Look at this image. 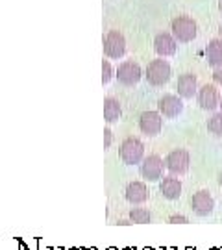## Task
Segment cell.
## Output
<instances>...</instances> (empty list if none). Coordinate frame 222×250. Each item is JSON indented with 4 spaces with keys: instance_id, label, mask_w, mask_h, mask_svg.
<instances>
[{
    "instance_id": "cell-1",
    "label": "cell",
    "mask_w": 222,
    "mask_h": 250,
    "mask_svg": "<svg viewBox=\"0 0 222 250\" xmlns=\"http://www.w3.org/2000/svg\"><path fill=\"white\" fill-rule=\"evenodd\" d=\"M119 154H121V160L124 161L126 165H137L144 158V143L139 137L130 135L122 141L121 148H119Z\"/></svg>"
},
{
    "instance_id": "cell-2",
    "label": "cell",
    "mask_w": 222,
    "mask_h": 250,
    "mask_svg": "<svg viewBox=\"0 0 222 250\" xmlns=\"http://www.w3.org/2000/svg\"><path fill=\"white\" fill-rule=\"evenodd\" d=\"M170 30H172L174 39L180 43H189L198 34V26H196L195 19H191L189 15H180V17L174 19Z\"/></svg>"
},
{
    "instance_id": "cell-3",
    "label": "cell",
    "mask_w": 222,
    "mask_h": 250,
    "mask_svg": "<svg viewBox=\"0 0 222 250\" xmlns=\"http://www.w3.org/2000/svg\"><path fill=\"white\" fill-rule=\"evenodd\" d=\"M146 80L150 85L161 87L170 80L172 76V69H170V63L167 60H152L146 67Z\"/></svg>"
},
{
    "instance_id": "cell-4",
    "label": "cell",
    "mask_w": 222,
    "mask_h": 250,
    "mask_svg": "<svg viewBox=\"0 0 222 250\" xmlns=\"http://www.w3.org/2000/svg\"><path fill=\"white\" fill-rule=\"evenodd\" d=\"M191 165V156L185 148H176L169 152V156L165 158V169L169 170L172 176H183Z\"/></svg>"
},
{
    "instance_id": "cell-5",
    "label": "cell",
    "mask_w": 222,
    "mask_h": 250,
    "mask_svg": "<svg viewBox=\"0 0 222 250\" xmlns=\"http://www.w3.org/2000/svg\"><path fill=\"white\" fill-rule=\"evenodd\" d=\"M104 54L111 60H119L126 54V39L119 30H109L102 39Z\"/></svg>"
},
{
    "instance_id": "cell-6",
    "label": "cell",
    "mask_w": 222,
    "mask_h": 250,
    "mask_svg": "<svg viewBox=\"0 0 222 250\" xmlns=\"http://www.w3.org/2000/svg\"><path fill=\"white\" fill-rule=\"evenodd\" d=\"M115 76L122 85L132 87V85H137V83H139V80H141V76H142V71L137 62L126 60V62H122L121 65H119Z\"/></svg>"
},
{
    "instance_id": "cell-7",
    "label": "cell",
    "mask_w": 222,
    "mask_h": 250,
    "mask_svg": "<svg viewBox=\"0 0 222 250\" xmlns=\"http://www.w3.org/2000/svg\"><path fill=\"white\" fill-rule=\"evenodd\" d=\"M163 169H165V161L158 154H148L146 158H142L141 176L146 182H158L163 176Z\"/></svg>"
},
{
    "instance_id": "cell-8",
    "label": "cell",
    "mask_w": 222,
    "mask_h": 250,
    "mask_svg": "<svg viewBox=\"0 0 222 250\" xmlns=\"http://www.w3.org/2000/svg\"><path fill=\"white\" fill-rule=\"evenodd\" d=\"M196 100H198V106L202 109L215 111L221 104V93H219L215 83H205V85H202L200 89L196 91Z\"/></svg>"
},
{
    "instance_id": "cell-9",
    "label": "cell",
    "mask_w": 222,
    "mask_h": 250,
    "mask_svg": "<svg viewBox=\"0 0 222 250\" xmlns=\"http://www.w3.org/2000/svg\"><path fill=\"white\" fill-rule=\"evenodd\" d=\"M191 209H193V213L198 215V217H207V215L213 213L215 200H213V197H211V193L205 191V189L196 191L195 195L191 197Z\"/></svg>"
},
{
    "instance_id": "cell-10",
    "label": "cell",
    "mask_w": 222,
    "mask_h": 250,
    "mask_svg": "<svg viewBox=\"0 0 222 250\" xmlns=\"http://www.w3.org/2000/svg\"><path fill=\"white\" fill-rule=\"evenodd\" d=\"M139 128L144 135L156 137L163 128V115L160 111H144V113H141V119H139Z\"/></svg>"
},
{
    "instance_id": "cell-11",
    "label": "cell",
    "mask_w": 222,
    "mask_h": 250,
    "mask_svg": "<svg viewBox=\"0 0 222 250\" xmlns=\"http://www.w3.org/2000/svg\"><path fill=\"white\" fill-rule=\"evenodd\" d=\"M158 109L163 117L167 119H174L178 117L182 111H183V102L178 95H163L160 100H158Z\"/></svg>"
},
{
    "instance_id": "cell-12",
    "label": "cell",
    "mask_w": 222,
    "mask_h": 250,
    "mask_svg": "<svg viewBox=\"0 0 222 250\" xmlns=\"http://www.w3.org/2000/svg\"><path fill=\"white\" fill-rule=\"evenodd\" d=\"M154 50L158 52V56L167 58V56H174L178 50V41L174 39L172 34L169 32H161L154 39Z\"/></svg>"
},
{
    "instance_id": "cell-13",
    "label": "cell",
    "mask_w": 222,
    "mask_h": 250,
    "mask_svg": "<svg viewBox=\"0 0 222 250\" xmlns=\"http://www.w3.org/2000/svg\"><path fill=\"white\" fill-rule=\"evenodd\" d=\"M198 82H196V74L193 72H185L178 78L176 89H178V97L180 99H193L198 91Z\"/></svg>"
},
{
    "instance_id": "cell-14",
    "label": "cell",
    "mask_w": 222,
    "mask_h": 250,
    "mask_svg": "<svg viewBox=\"0 0 222 250\" xmlns=\"http://www.w3.org/2000/svg\"><path fill=\"white\" fill-rule=\"evenodd\" d=\"M148 188L144 182H130L126 188V200L130 204H144L148 200Z\"/></svg>"
},
{
    "instance_id": "cell-15",
    "label": "cell",
    "mask_w": 222,
    "mask_h": 250,
    "mask_svg": "<svg viewBox=\"0 0 222 250\" xmlns=\"http://www.w3.org/2000/svg\"><path fill=\"white\" fill-rule=\"evenodd\" d=\"M160 191L167 200H178L180 195H182V182H180V178L172 176V174L165 176L160 184Z\"/></svg>"
},
{
    "instance_id": "cell-16",
    "label": "cell",
    "mask_w": 222,
    "mask_h": 250,
    "mask_svg": "<svg viewBox=\"0 0 222 250\" xmlns=\"http://www.w3.org/2000/svg\"><path fill=\"white\" fill-rule=\"evenodd\" d=\"M122 115V107L119 104V100L113 97H106L104 99V119H106L107 125H113L117 123Z\"/></svg>"
},
{
    "instance_id": "cell-17",
    "label": "cell",
    "mask_w": 222,
    "mask_h": 250,
    "mask_svg": "<svg viewBox=\"0 0 222 250\" xmlns=\"http://www.w3.org/2000/svg\"><path fill=\"white\" fill-rule=\"evenodd\" d=\"M205 54H207V63L213 69L222 65V39H211L205 48Z\"/></svg>"
},
{
    "instance_id": "cell-18",
    "label": "cell",
    "mask_w": 222,
    "mask_h": 250,
    "mask_svg": "<svg viewBox=\"0 0 222 250\" xmlns=\"http://www.w3.org/2000/svg\"><path fill=\"white\" fill-rule=\"evenodd\" d=\"M150 219H152V215L146 208H132V211H130V221H132V223L148 224Z\"/></svg>"
},
{
    "instance_id": "cell-19",
    "label": "cell",
    "mask_w": 222,
    "mask_h": 250,
    "mask_svg": "<svg viewBox=\"0 0 222 250\" xmlns=\"http://www.w3.org/2000/svg\"><path fill=\"white\" fill-rule=\"evenodd\" d=\"M207 130L217 137H222V111L211 115V119L207 121Z\"/></svg>"
},
{
    "instance_id": "cell-20",
    "label": "cell",
    "mask_w": 222,
    "mask_h": 250,
    "mask_svg": "<svg viewBox=\"0 0 222 250\" xmlns=\"http://www.w3.org/2000/svg\"><path fill=\"white\" fill-rule=\"evenodd\" d=\"M113 78V67L107 60H102V83H109Z\"/></svg>"
},
{
    "instance_id": "cell-21",
    "label": "cell",
    "mask_w": 222,
    "mask_h": 250,
    "mask_svg": "<svg viewBox=\"0 0 222 250\" xmlns=\"http://www.w3.org/2000/svg\"><path fill=\"white\" fill-rule=\"evenodd\" d=\"M169 223H172V224H185V223H189V219H187L185 215H170Z\"/></svg>"
},
{
    "instance_id": "cell-22",
    "label": "cell",
    "mask_w": 222,
    "mask_h": 250,
    "mask_svg": "<svg viewBox=\"0 0 222 250\" xmlns=\"http://www.w3.org/2000/svg\"><path fill=\"white\" fill-rule=\"evenodd\" d=\"M111 139H113L111 130H109V128H104V150H107V148L111 146Z\"/></svg>"
},
{
    "instance_id": "cell-23",
    "label": "cell",
    "mask_w": 222,
    "mask_h": 250,
    "mask_svg": "<svg viewBox=\"0 0 222 250\" xmlns=\"http://www.w3.org/2000/svg\"><path fill=\"white\" fill-rule=\"evenodd\" d=\"M213 80L217 85H222V65H219V67H215L213 71Z\"/></svg>"
},
{
    "instance_id": "cell-24",
    "label": "cell",
    "mask_w": 222,
    "mask_h": 250,
    "mask_svg": "<svg viewBox=\"0 0 222 250\" xmlns=\"http://www.w3.org/2000/svg\"><path fill=\"white\" fill-rule=\"evenodd\" d=\"M119 224H122V226H126V224H132L130 221H119Z\"/></svg>"
},
{
    "instance_id": "cell-25",
    "label": "cell",
    "mask_w": 222,
    "mask_h": 250,
    "mask_svg": "<svg viewBox=\"0 0 222 250\" xmlns=\"http://www.w3.org/2000/svg\"><path fill=\"white\" fill-rule=\"evenodd\" d=\"M219 184H221V188H222V170H221V174H219Z\"/></svg>"
},
{
    "instance_id": "cell-26",
    "label": "cell",
    "mask_w": 222,
    "mask_h": 250,
    "mask_svg": "<svg viewBox=\"0 0 222 250\" xmlns=\"http://www.w3.org/2000/svg\"><path fill=\"white\" fill-rule=\"evenodd\" d=\"M219 9H221V13H222V0H219Z\"/></svg>"
},
{
    "instance_id": "cell-27",
    "label": "cell",
    "mask_w": 222,
    "mask_h": 250,
    "mask_svg": "<svg viewBox=\"0 0 222 250\" xmlns=\"http://www.w3.org/2000/svg\"><path fill=\"white\" fill-rule=\"evenodd\" d=\"M219 34H221V39H222V24H221V28H219Z\"/></svg>"
},
{
    "instance_id": "cell-28",
    "label": "cell",
    "mask_w": 222,
    "mask_h": 250,
    "mask_svg": "<svg viewBox=\"0 0 222 250\" xmlns=\"http://www.w3.org/2000/svg\"><path fill=\"white\" fill-rule=\"evenodd\" d=\"M219 107H221V111H222V97H221V104H219Z\"/></svg>"
},
{
    "instance_id": "cell-29",
    "label": "cell",
    "mask_w": 222,
    "mask_h": 250,
    "mask_svg": "<svg viewBox=\"0 0 222 250\" xmlns=\"http://www.w3.org/2000/svg\"><path fill=\"white\" fill-rule=\"evenodd\" d=\"M109 250H115V249H109Z\"/></svg>"
},
{
    "instance_id": "cell-30",
    "label": "cell",
    "mask_w": 222,
    "mask_h": 250,
    "mask_svg": "<svg viewBox=\"0 0 222 250\" xmlns=\"http://www.w3.org/2000/svg\"><path fill=\"white\" fill-rule=\"evenodd\" d=\"M146 250H148V249H146Z\"/></svg>"
}]
</instances>
